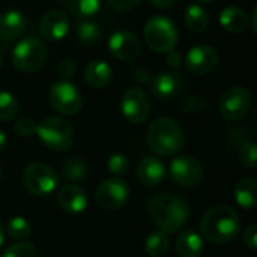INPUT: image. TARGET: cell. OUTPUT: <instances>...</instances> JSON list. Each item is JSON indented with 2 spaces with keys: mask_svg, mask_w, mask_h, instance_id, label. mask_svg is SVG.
<instances>
[{
  "mask_svg": "<svg viewBox=\"0 0 257 257\" xmlns=\"http://www.w3.org/2000/svg\"><path fill=\"white\" fill-rule=\"evenodd\" d=\"M146 211L152 223L164 233L178 232L190 218L188 203L172 193L154 194L146 203Z\"/></svg>",
  "mask_w": 257,
  "mask_h": 257,
  "instance_id": "obj_1",
  "label": "cell"
},
{
  "mask_svg": "<svg viewBox=\"0 0 257 257\" xmlns=\"http://www.w3.org/2000/svg\"><path fill=\"white\" fill-rule=\"evenodd\" d=\"M202 235L214 244H227L241 233L238 212L226 205H218L205 212L200 220Z\"/></svg>",
  "mask_w": 257,
  "mask_h": 257,
  "instance_id": "obj_2",
  "label": "cell"
},
{
  "mask_svg": "<svg viewBox=\"0 0 257 257\" xmlns=\"http://www.w3.org/2000/svg\"><path fill=\"white\" fill-rule=\"evenodd\" d=\"M148 146L157 155H173L184 146V134L176 120L158 117L151 123L146 134Z\"/></svg>",
  "mask_w": 257,
  "mask_h": 257,
  "instance_id": "obj_3",
  "label": "cell"
},
{
  "mask_svg": "<svg viewBox=\"0 0 257 257\" xmlns=\"http://www.w3.org/2000/svg\"><path fill=\"white\" fill-rule=\"evenodd\" d=\"M143 33L146 44L155 53H169L176 48L178 29L175 21L167 17L157 15L149 18L145 24Z\"/></svg>",
  "mask_w": 257,
  "mask_h": 257,
  "instance_id": "obj_4",
  "label": "cell"
},
{
  "mask_svg": "<svg viewBox=\"0 0 257 257\" xmlns=\"http://www.w3.org/2000/svg\"><path fill=\"white\" fill-rule=\"evenodd\" d=\"M47 60V47L38 38H26L20 41L11 54L12 66L24 74L39 71Z\"/></svg>",
  "mask_w": 257,
  "mask_h": 257,
  "instance_id": "obj_5",
  "label": "cell"
},
{
  "mask_svg": "<svg viewBox=\"0 0 257 257\" xmlns=\"http://www.w3.org/2000/svg\"><path fill=\"white\" fill-rule=\"evenodd\" d=\"M38 139L51 151H68L74 143V130L69 122L62 117H45L36 125Z\"/></svg>",
  "mask_w": 257,
  "mask_h": 257,
  "instance_id": "obj_6",
  "label": "cell"
},
{
  "mask_svg": "<svg viewBox=\"0 0 257 257\" xmlns=\"http://www.w3.org/2000/svg\"><path fill=\"white\" fill-rule=\"evenodd\" d=\"M23 185L33 196H48L59 185L56 172L44 163H32L23 170Z\"/></svg>",
  "mask_w": 257,
  "mask_h": 257,
  "instance_id": "obj_7",
  "label": "cell"
},
{
  "mask_svg": "<svg viewBox=\"0 0 257 257\" xmlns=\"http://www.w3.org/2000/svg\"><path fill=\"white\" fill-rule=\"evenodd\" d=\"M251 107V93L244 86H235L226 90L220 99L218 108L224 120L236 122L247 116Z\"/></svg>",
  "mask_w": 257,
  "mask_h": 257,
  "instance_id": "obj_8",
  "label": "cell"
},
{
  "mask_svg": "<svg viewBox=\"0 0 257 257\" xmlns=\"http://www.w3.org/2000/svg\"><path fill=\"white\" fill-rule=\"evenodd\" d=\"M50 104L63 116H74L81 110L83 99L80 90L69 81L60 80L50 87Z\"/></svg>",
  "mask_w": 257,
  "mask_h": 257,
  "instance_id": "obj_9",
  "label": "cell"
},
{
  "mask_svg": "<svg viewBox=\"0 0 257 257\" xmlns=\"http://www.w3.org/2000/svg\"><path fill=\"white\" fill-rule=\"evenodd\" d=\"M120 110L130 123H143L151 114V102L146 92L137 86L126 89L120 101Z\"/></svg>",
  "mask_w": 257,
  "mask_h": 257,
  "instance_id": "obj_10",
  "label": "cell"
},
{
  "mask_svg": "<svg viewBox=\"0 0 257 257\" xmlns=\"http://www.w3.org/2000/svg\"><path fill=\"white\" fill-rule=\"evenodd\" d=\"M130 197L128 184L120 178H111L99 184L95 193L96 203L105 211H116L122 208Z\"/></svg>",
  "mask_w": 257,
  "mask_h": 257,
  "instance_id": "obj_11",
  "label": "cell"
},
{
  "mask_svg": "<svg viewBox=\"0 0 257 257\" xmlns=\"http://www.w3.org/2000/svg\"><path fill=\"white\" fill-rule=\"evenodd\" d=\"M170 176L181 187H194L203 179V167L202 164L188 155L176 157L170 163Z\"/></svg>",
  "mask_w": 257,
  "mask_h": 257,
  "instance_id": "obj_12",
  "label": "cell"
},
{
  "mask_svg": "<svg viewBox=\"0 0 257 257\" xmlns=\"http://www.w3.org/2000/svg\"><path fill=\"white\" fill-rule=\"evenodd\" d=\"M187 68L196 75H206L212 72L218 63V53L212 45H194L187 54Z\"/></svg>",
  "mask_w": 257,
  "mask_h": 257,
  "instance_id": "obj_13",
  "label": "cell"
},
{
  "mask_svg": "<svg viewBox=\"0 0 257 257\" xmlns=\"http://www.w3.org/2000/svg\"><path fill=\"white\" fill-rule=\"evenodd\" d=\"M108 47H110V53L123 62H131L136 60L140 53H142V44L140 39L128 30H119L116 32L110 41H108Z\"/></svg>",
  "mask_w": 257,
  "mask_h": 257,
  "instance_id": "obj_14",
  "label": "cell"
},
{
  "mask_svg": "<svg viewBox=\"0 0 257 257\" xmlns=\"http://www.w3.org/2000/svg\"><path fill=\"white\" fill-rule=\"evenodd\" d=\"M69 30V17L62 9L48 11L39 24L41 36L47 41H60Z\"/></svg>",
  "mask_w": 257,
  "mask_h": 257,
  "instance_id": "obj_15",
  "label": "cell"
},
{
  "mask_svg": "<svg viewBox=\"0 0 257 257\" xmlns=\"http://www.w3.org/2000/svg\"><path fill=\"white\" fill-rule=\"evenodd\" d=\"M182 77L172 71H164L155 75L151 81L152 95L158 99H170L176 96L182 89Z\"/></svg>",
  "mask_w": 257,
  "mask_h": 257,
  "instance_id": "obj_16",
  "label": "cell"
},
{
  "mask_svg": "<svg viewBox=\"0 0 257 257\" xmlns=\"http://www.w3.org/2000/svg\"><path fill=\"white\" fill-rule=\"evenodd\" d=\"M59 206L68 214H81L87 208V196L84 191L72 184L63 185L57 193Z\"/></svg>",
  "mask_w": 257,
  "mask_h": 257,
  "instance_id": "obj_17",
  "label": "cell"
},
{
  "mask_svg": "<svg viewBox=\"0 0 257 257\" xmlns=\"http://www.w3.org/2000/svg\"><path fill=\"white\" fill-rule=\"evenodd\" d=\"M166 178V167L157 157H145L137 167V179L145 187H157Z\"/></svg>",
  "mask_w": 257,
  "mask_h": 257,
  "instance_id": "obj_18",
  "label": "cell"
},
{
  "mask_svg": "<svg viewBox=\"0 0 257 257\" xmlns=\"http://www.w3.org/2000/svg\"><path fill=\"white\" fill-rule=\"evenodd\" d=\"M26 30V18L20 11L9 9L0 14V41L11 42L18 39Z\"/></svg>",
  "mask_w": 257,
  "mask_h": 257,
  "instance_id": "obj_19",
  "label": "cell"
},
{
  "mask_svg": "<svg viewBox=\"0 0 257 257\" xmlns=\"http://www.w3.org/2000/svg\"><path fill=\"white\" fill-rule=\"evenodd\" d=\"M84 80L89 86L95 89H104L113 80V69L104 60H92L86 65Z\"/></svg>",
  "mask_w": 257,
  "mask_h": 257,
  "instance_id": "obj_20",
  "label": "cell"
},
{
  "mask_svg": "<svg viewBox=\"0 0 257 257\" xmlns=\"http://www.w3.org/2000/svg\"><path fill=\"white\" fill-rule=\"evenodd\" d=\"M220 24L230 33H244L250 27V17L239 6H227L220 14Z\"/></svg>",
  "mask_w": 257,
  "mask_h": 257,
  "instance_id": "obj_21",
  "label": "cell"
},
{
  "mask_svg": "<svg viewBox=\"0 0 257 257\" xmlns=\"http://www.w3.org/2000/svg\"><path fill=\"white\" fill-rule=\"evenodd\" d=\"M175 245H176V253L179 257H200L203 251V241L193 230L182 232L176 238Z\"/></svg>",
  "mask_w": 257,
  "mask_h": 257,
  "instance_id": "obj_22",
  "label": "cell"
},
{
  "mask_svg": "<svg viewBox=\"0 0 257 257\" xmlns=\"http://www.w3.org/2000/svg\"><path fill=\"white\" fill-rule=\"evenodd\" d=\"M236 203L244 209H253L257 205V182L251 178H244L235 185Z\"/></svg>",
  "mask_w": 257,
  "mask_h": 257,
  "instance_id": "obj_23",
  "label": "cell"
},
{
  "mask_svg": "<svg viewBox=\"0 0 257 257\" xmlns=\"http://www.w3.org/2000/svg\"><path fill=\"white\" fill-rule=\"evenodd\" d=\"M60 3L77 18H90L101 8V0H60Z\"/></svg>",
  "mask_w": 257,
  "mask_h": 257,
  "instance_id": "obj_24",
  "label": "cell"
},
{
  "mask_svg": "<svg viewBox=\"0 0 257 257\" xmlns=\"http://www.w3.org/2000/svg\"><path fill=\"white\" fill-rule=\"evenodd\" d=\"M102 35V29L96 21H92L89 18H78L77 21V36L78 41L84 45L95 44Z\"/></svg>",
  "mask_w": 257,
  "mask_h": 257,
  "instance_id": "obj_25",
  "label": "cell"
},
{
  "mask_svg": "<svg viewBox=\"0 0 257 257\" xmlns=\"http://www.w3.org/2000/svg\"><path fill=\"white\" fill-rule=\"evenodd\" d=\"M184 20H185V26L194 33H200V32L206 30V27L209 24L208 14L199 5H190L188 9L185 11Z\"/></svg>",
  "mask_w": 257,
  "mask_h": 257,
  "instance_id": "obj_26",
  "label": "cell"
},
{
  "mask_svg": "<svg viewBox=\"0 0 257 257\" xmlns=\"http://www.w3.org/2000/svg\"><path fill=\"white\" fill-rule=\"evenodd\" d=\"M170 248V239L164 232H152L145 241V251L149 257H163Z\"/></svg>",
  "mask_w": 257,
  "mask_h": 257,
  "instance_id": "obj_27",
  "label": "cell"
},
{
  "mask_svg": "<svg viewBox=\"0 0 257 257\" xmlns=\"http://www.w3.org/2000/svg\"><path fill=\"white\" fill-rule=\"evenodd\" d=\"M60 172H62V176L65 179L75 182V181H81V179L86 178V175H87V166H86V163L81 158L74 157V158H68L62 164Z\"/></svg>",
  "mask_w": 257,
  "mask_h": 257,
  "instance_id": "obj_28",
  "label": "cell"
},
{
  "mask_svg": "<svg viewBox=\"0 0 257 257\" xmlns=\"http://www.w3.org/2000/svg\"><path fill=\"white\" fill-rule=\"evenodd\" d=\"M6 233L15 241H24L32 233L30 223L23 217H14L6 224Z\"/></svg>",
  "mask_w": 257,
  "mask_h": 257,
  "instance_id": "obj_29",
  "label": "cell"
},
{
  "mask_svg": "<svg viewBox=\"0 0 257 257\" xmlns=\"http://www.w3.org/2000/svg\"><path fill=\"white\" fill-rule=\"evenodd\" d=\"M18 114V101L9 92H0V120L11 122Z\"/></svg>",
  "mask_w": 257,
  "mask_h": 257,
  "instance_id": "obj_30",
  "label": "cell"
},
{
  "mask_svg": "<svg viewBox=\"0 0 257 257\" xmlns=\"http://www.w3.org/2000/svg\"><path fill=\"white\" fill-rule=\"evenodd\" d=\"M181 108L184 113H188V114H200V113L206 111L208 102L202 95L193 93V95L185 96L181 101Z\"/></svg>",
  "mask_w": 257,
  "mask_h": 257,
  "instance_id": "obj_31",
  "label": "cell"
},
{
  "mask_svg": "<svg viewBox=\"0 0 257 257\" xmlns=\"http://www.w3.org/2000/svg\"><path fill=\"white\" fill-rule=\"evenodd\" d=\"M239 161L247 169H254L257 166V148L254 142H244L239 148Z\"/></svg>",
  "mask_w": 257,
  "mask_h": 257,
  "instance_id": "obj_32",
  "label": "cell"
},
{
  "mask_svg": "<svg viewBox=\"0 0 257 257\" xmlns=\"http://www.w3.org/2000/svg\"><path fill=\"white\" fill-rule=\"evenodd\" d=\"M2 257H38L35 247L29 242H17L8 247Z\"/></svg>",
  "mask_w": 257,
  "mask_h": 257,
  "instance_id": "obj_33",
  "label": "cell"
},
{
  "mask_svg": "<svg viewBox=\"0 0 257 257\" xmlns=\"http://www.w3.org/2000/svg\"><path fill=\"white\" fill-rule=\"evenodd\" d=\"M107 166H108V170H110L113 175H116V176H122L123 173H126V172H128L130 160H128V157H126L125 154L117 152V154H113V155L108 158Z\"/></svg>",
  "mask_w": 257,
  "mask_h": 257,
  "instance_id": "obj_34",
  "label": "cell"
},
{
  "mask_svg": "<svg viewBox=\"0 0 257 257\" xmlns=\"http://www.w3.org/2000/svg\"><path fill=\"white\" fill-rule=\"evenodd\" d=\"M14 131L21 137H32L33 134H36V123L30 117H21L15 122Z\"/></svg>",
  "mask_w": 257,
  "mask_h": 257,
  "instance_id": "obj_35",
  "label": "cell"
},
{
  "mask_svg": "<svg viewBox=\"0 0 257 257\" xmlns=\"http://www.w3.org/2000/svg\"><path fill=\"white\" fill-rule=\"evenodd\" d=\"M77 72V65L75 62L71 59V57H66V59H62L57 65V74L60 77V80H65V81H69Z\"/></svg>",
  "mask_w": 257,
  "mask_h": 257,
  "instance_id": "obj_36",
  "label": "cell"
},
{
  "mask_svg": "<svg viewBox=\"0 0 257 257\" xmlns=\"http://www.w3.org/2000/svg\"><path fill=\"white\" fill-rule=\"evenodd\" d=\"M244 244L250 248V250H256L257 248V226L256 224H251L245 229L244 232Z\"/></svg>",
  "mask_w": 257,
  "mask_h": 257,
  "instance_id": "obj_37",
  "label": "cell"
},
{
  "mask_svg": "<svg viewBox=\"0 0 257 257\" xmlns=\"http://www.w3.org/2000/svg\"><path fill=\"white\" fill-rule=\"evenodd\" d=\"M111 8L116 11H131L134 9L142 0H107Z\"/></svg>",
  "mask_w": 257,
  "mask_h": 257,
  "instance_id": "obj_38",
  "label": "cell"
},
{
  "mask_svg": "<svg viewBox=\"0 0 257 257\" xmlns=\"http://www.w3.org/2000/svg\"><path fill=\"white\" fill-rule=\"evenodd\" d=\"M133 80L139 84H151L152 81V75H151V71L148 69H143V68H139L134 71L133 74Z\"/></svg>",
  "mask_w": 257,
  "mask_h": 257,
  "instance_id": "obj_39",
  "label": "cell"
},
{
  "mask_svg": "<svg viewBox=\"0 0 257 257\" xmlns=\"http://www.w3.org/2000/svg\"><path fill=\"white\" fill-rule=\"evenodd\" d=\"M166 62H167V65H169L172 69H176L178 66H181V65H182V56H181V53H179V51L172 50V51H169V53H167V59H166Z\"/></svg>",
  "mask_w": 257,
  "mask_h": 257,
  "instance_id": "obj_40",
  "label": "cell"
},
{
  "mask_svg": "<svg viewBox=\"0 0 257 257\" xmlns=\"http://www.w3.org/2000/svg\"><path fill=\"white\" fill-rule=\"evenodd\" d=\"M149 3L160 9H169L176 3V0H149Z\"/></svg>",
  "mask_w": 257,
  "mask_h": 257,
  "instance_id": "obj_41",
  "label": "cell"
},
{
  "mask_svg": "<svg viewBox=\"0 0 257 257\" xmlns=\"http://www.w3.org/2000/svg\"><path fill=\"white\" fill-rule=\"evenodd\" d=\"M6 148V134L0 131V152Z\"/></svg>",
  "mask_w": 257,
  "mask_h": 257,
  "instance_id": "obj_42",
  "label": "cell"
},
{
  "mask_svg": "<svg viewBox=\"0 0 257 257\" xmlns=\"http://www.w3.org/2000/svg\"><path fill=\"white\" fill-rule=\"evenodd\" d=\"M3 242H5V229H3V226L0 224V247L3 245Z\"/></svg>",
  "mask_w": 257,
  "mask_h": 257,
  "instance_id": "obj_43",
  "label": "cell"
},
{
  "mask_svg": "<svg viewBox=\"0 0 257 257\" xmlns=\"http://www.w3.org/2000/svg\"><path fill=\"white\" fill-rule=\"evenodd\" d=\"M2 175H3V167H2V164H0V179H2Z\"/></svg>",
  "mask_w": 257,
  "mask_h": 257,
  "instance_id": "obj_44",
  "label": "cell"
},
{
  "mask_svg": "<svg viewBox=\"0 0 257 257\" xmlns=\"http://www.w3.org/2000/svg\"><path fill=\"white\" fill-rule=\"evenodd\" d=\"M199 2H212V0H199Z\"/></svg>",
  "mask_w": 257,
  "mask_h": 257,
  "instance_id": "obj_45",
  "label": "cell"
}]
</instances>
